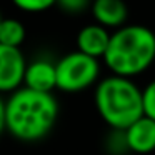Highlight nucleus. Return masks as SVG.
Returning a JSON list of instances; mask_svg holds the SVG:
<instances>
[{
    "instance_id": "13",
    "label": "nucleus",
    "mask_w": 155,
    "mask_h": 155,
    "mask_svg": "<svg viewBox=\"0 0 155 155\" xmlns=\"http://www.w3.org/2000/svg\"><path fill=\"white\" fill-rule=\"evenodd\" d=\"M55 5H58L65 14L77 15V14H82L90 5V0H57Z\"/></svg>"
},
{
    "instance_id": "14",
    "label": "nucleus",
    "mask_w": 155,
    "mask_h": 155,
    "mask_svg": "<svg viewBox=\"0 0 155 155\" xmlns=\"http://www.w3.org/2000/svg\"><path fill=\"white\" fill-rule=\"evenodd\" d=\"M4 130H7V124H5V100L0 97V135H2Z\"/></svg>"
},
{
    "instance_id": "10",
    "label": "nucleus",
    "mask_w": 155,
    "mask_h": 155,
    "mask_svg": "<svg viewBox=\"0 0 155 155\" xmlns=\"http://www.w3.org/2000/svg\"><path fill=\"white\" fill-rule=\"evenodd\" d=\"M25 40V27L22 22L15 18H4L0 25V44L7 45V47H17Z\"/></svg>"
},
{
    "instance_id": "4",
    "label": "nucleus",
    "mask_w": 155,
    "mask_h": 155,
    "mask_svg": "<svg viewBox=\"0 0 155 155\" xmlns=\"http://www.w3.org/2000/svg\"><path fill=\"white\" fill-rule=\"evenodd\" d=\"M57 88L75 94L94 85L100 75L98 58L82 52H72L57 62Z\"/></svg>"
},
{
    "instance_id": "12",
    "label": "nucleus",
    "mask_w": 155,
    "mask_h": 155,
    "mask_svg": "<svg viewBox=\"0 0 155 155\" xmlns=\"http://www.w3.org/2000/svg\"><path fill=\"white\" fill-rule=\"evenodd\" d=\"M142 98H143V115L155 120V80L142 90Z\"/></svg>"
},
{
    "instance_id": "15",
    "label": "nucleus",
    "mask_w": 155,
    "mask_h": 155,
    "mask_svg": "<svg viewBox=\"0 0 155 155\" xmlns=\"http://www.w3.org/2000/svg\"><path fill=\"white\" fill-rule=\"evenodd\" d=\"M2 20H4V18H2V14H0V25H2Z\"/></svg>"
},
{
    "instance_id": "9",
    "label": "nucleus",
    "mask_w": 155,
    "mask_h": 155,
    "mask_svg": "<svg viewBox=\"0 0 155 155\" xmlns=\"http://www.w3.org/2000/svg\"><path fill=\"white\" fill-rule=\"evenodd\" d=\"M92 15L105 28H120L127 20V5L124 0H94Z\"/></svg>"
},
{
    "instance_id": "11",
    "label": "nucleus",
    "mask_w": 155,
    "mask_h": 155,
    "mask_svg": "<svg viewBox=\"0 0 155 155\" xmlns=\"http://www.w3.org/2000/svg\"><path fill=\"white\" fill-rule=\"evenodd\" d=\"M24 12H44L57 4V0H12Z\"/></svg>"
},
{
    "instance_id": "8",
    "label": "nucleus",
    "mask_w": 155,
    "mask_h": 155,
    "mask_svg": "<svg viewBox=\"0 0 155 155\" xmlns=\"http://www.w3.org/2000/svg\"><path fill=\"white\" fill-rule=\"evenodd\" d=\"M112 34H108V30L105 27L98 24H90L87 27H84L77 35V47L78 52L85 55H90L94 58H104L105 52L110 44Z\"/></svg>"
},
{
    "instance_id": "3",
    "label": "nucleus",
    "mask_w": 155,
    "mask_h": 155,
    "mask_svg": "<svg viewBox=\"0 0 155 155\" xmlns=\"http://www.w3.org/2000/svg\"><path fill=\"white\" fill-rule=\"evenodd\" d=\"M95 107L108 127L124 132L143 117L142 90L130 78L110 75L95 88Z\"/></svg>"
},
{
    "instance_id": "5",
    "label": "nucleus",
    "mask_w": 155,
    "mask_h": 155,
    "mask_svg": "<svg viewBox=\"0 0 155 155\" xmlns=\"http://www.w3.org/2000/svg\"><path fill=\"white\" fill-rule=\"evenodd\" d=\"M27 62L17 47H7L0 44V94L15 92L20 88L25 78Z\"/></svg>"
},
{
    "instance_id": "2",
    "label": "nucleus",
    "mask_w": 155,
    "mask_h": 155,
    "mask_svg": "<svg viewBox=\"0 0 155 155\" xmlns=\"http://www.w3.org/2000/svg\"><path fill=\"white\" fill-rule=\"evenodd\" d=\"M155 60V34L143 25H127L112 34L104 62L114 75L132 78Z\"/></svg>"
},
{
    "instance_id": "6",
    "label": "nucleus",
    "mask_w": 155,
    "mask_h": 155,
    "mask_svg": "<svg viewBox=\"0 0 155 155\" xmlns=\"http://www.w3.org/2000/svg\"><path fill=\"white\" fill-rule=\"evenodd\" d=\"M124 134V143L135 153H150L155 150V120L140 117Z\"/></svg>"
},
{
    "instance_id": "1",
    "label": "nucleus",
    "mask_w": 155,
    "mask_h": 155,
    "mask_svg": "<svg viewBox=\"0 0 155 155\" xmlns=\"http://www.w3.org/2000/svg\"><path fill=\"white\" fill-rule=\"evenodd\" d=\"M58 117V104L47 92L22 87L5 102L7 130L22 142H37L45 138Z\"/></svg>"
},
{
    "instance_id": "7",
    "label": "nucleus",
    "mask_w": 155,
    "mask_h": 155,
    "mask_svg": "<svg viewBox=\"0 0 155 155\" xmlns=\"http://www.w3.org/2000/svg\"><path fill=\"white\" fill-rule=\"evenodd\" d=\"M24 84L32 90L52 94V90L57 88V65L44 58L28 64Z\"/></svg>"
}]
</instances>
